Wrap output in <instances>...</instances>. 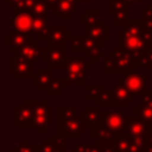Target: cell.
<instances>
[{
	"label": "cell",
	"instance_id": "3",
	"mask_svg": "<svg viewBox=\"0 0 152 152\" xmlns=\"http://www.w3.org/2000/svg\"><path fill=\"white\" fill-rule=\"evenodd\" d=\"M90 65L86 58H65V83H84L87 80V68H90Z\"/></svg>",
	"mask_w": 152,
	"mask_h": 152
},
{
	"label": "cell",
	"instance_id": "14",
	"mask_svg": "<svg viewBox=\"0 0 152 152\" xmlns=\"http://www.w3.org/2000/svg\"><path fill=\"white\" fill-rule=\"evenodd\" d=\"M135 116L152 124V93L146 90L141 94V104L134 108Z\"/></svg>",
	"mask_w": 152,
	"mask_h": 152
},
{
	"label": "cell",
	"instance_id": "27",
	"mask_svg": "<svg viewBox=\"0 0 152 152\" xmlns=\"http://www.w3.org/2000/svg\"><path fill=\"white\" fill-rule=\"evenodd\" d=\"M137 66H146V68H152V48L139 59L135 61Z\"/></svg>",
	"mask_w": 152,
	"mask_h": 152
},
{
	"label": "cell",
	"instance_id": "22",
	"mask_svg": "<svg viewBox=\"0 0 152 152\" xmlns=\"http://www.w3.org/2000/svg\"><path fill=\"white\" fill-rule=\"evenodd\" d=\"M39 152H64L63 150V142L62 140L57 141V138L55 135V139H45L44 144L38 146Z\"/></svg>",
	"mask_w": 152,
	"mask_h": 152
},
{
	"label": "cell",
	"instance_id": "20",
	"mask_svg": "<svg viewBox=\"0 0 152 152\" xmlns=\"http://www.w3.org/2000/svg\"><path fill=\"white\" fill-rule=\"evenodd\" d=\"M78 0H58L55 6V13L59 19H69L76 8Z\"/></svg>",
	"mask_w": 152,
	"mask_h": 152
},
{
	"label": "cell",
	"instance_id": "21",
	"mask_svg": "<svg viewBox=\"0 0 152 152\" xmlns=\"http://www.w3.org/2000/svg\"><path fill=\"white\" fill-rule=\"evenodd\" d=\"M88 37L97 40V42H107L108 40V27L107 25L102 24L101 20H97L94 25L87 27Z\"/></svg>",
	"mask_w": 152,
	"mask_h": 152
},
{
	"label": "cell",
	"instance_id": "7",
	"mask_svg": "<svg viewBox=\"0 0 152 152\" xmlns=\"http://www.w3.org/2000/svg\"><path fill=\"white\" fill-rule=\"evenodd\" d=\"M115 66H116V74H129L137 68L135 65V58L125 49L121 46L115 48L113 51Z\"/></svg>",
	"mask_w": 152,
	"mask_h": 152
},
{
	"label": "cell",
	"instance_id": "32",
	"mask_svg": "<svg viewBox=\"0 0 152 152\" xmlns=\"http://www.w3.org/2000/svg\"><path fill=\"white\" fill-rule=\"evenodd\" d=\"M91 0H78V2H87V4H89Z\"/></svg>",
	"mask_w": 152,
	"mask_h": 152
},
{
	"label": "cell",
	"instance_id": "1",
	"mask_svg": "<svg viewBox=\"0 0 152 152\" xmlns=\"http://www.w3.org/2000/svg\"><path fill=\"white\" fill-rule=\"evenodd\" d=\"M152 32L148 31L141 20H128L120 31V46L127 50L135 61L141 58L151 48Z\"/></svg>",
	"mask_w": 152,
	"mask_h": 152
},
{
	"label": "cell",
	"instance_id": "29",
	"mask_svg": "<svg viewBox=\"0 0 152 152\" xmlns=\"http://www.w3.org/2000/svg\"><path fill=\"white\" fill-rule=\"evenodd\" d=\"M101 84H97V86H88L87 87V90H88V96H87V100L88 101H93V100H97V96H99V93H100V89H101Z\"/></svg>",
	"mask_w": 152,
	"mask_h": 152
},
{
	"label": "cell",
	"instance_id": "24",
	"mask_svg": "<svg viewBox=\"0 0 152 152\" xmlns=\"http://www.w3.org/2000/svg\"><path fill=\"white\" fill-rule=\"evenodd\" d=\"M96 101H97L99 106H112V104H113L112 90H103V89L101 88Z\"/></svg>",
	"mask_w": 152,
	"mask_h": 152
},
{
	"label": "cell",
	"instance_id": "5",
	"mask_svg": "<svg viewBox=\"0 0 152 152\" xmlns=\"http://www.w3.org/2000/svg\"><path fill=\"white\" fill-rule=\"evenodd\" d=\"M34 113L33 126L37 128L39 133H48L49 132V122L53 121V107L49 106L48 101L44 102H34L31 101Z\"/></svg>",
	"mask_w": 152,
	"mask_h": 152
},
{
	"label": "cell",
	"instance_id": "9",
	"mask_svg": "<svg viewBox=\"0 0 152 152\" xmlns=\"http://www.w3.org/2000/svg\"><path fill=\"white\" fill-rule=\"evenodd\" d=\"M108 13L113 14L114 25H126L129 17V6L124 0H108Z\"/></svg>",
	"mask_w": 152,
	"mask_h": 152
},
{
	"label": "cell",
	"instance_id": "28",
	"mask_svg": "<svg viewBox=\"0 0 152 152\" xmlns=\"http://www.w3.org/2000/svg\"><path fill=\"white\" fill-rule=\"evenodd\" d=\"M64 86H65V81H63V80H53L48 90H49L50 95H58L59 91L64 89Z\"/></svg>",
	"mask_w": 152,
	"mask_h": 152
},
{
	"label": "cell",
	"instance_id": "15",
	"mask_svg": "<svg viewBox=\"0 0 152 152\" xmlns=\"http://www.w3.org/2000/svg\"><path fill=\"white\" fill-rule=\"evenodd\" d=\"M11 72L14 74L15 77L19 80H26L33 77L31 63L19 57H13L11 59Z\"/></svg>",
	"mask_w": 152,
	"mask_h": 152
},
{
	"label": "cell",
	"instance_id": "16",
	"mask_svg": "<svg viewBox=\"0 0 152 152\" xmlns=\"http://www.w3.org/2000/svg\"><path fill=\"white\" fill-rule=\"evenodd\" d=\"M32 83L37 86L38 89H49L52 81H53V68H39L36 74H33V77L31 78Z\"/></svg>",
	"mask_w": 152,
	"mask_h": 152
},
{
	"label": "cell",
	"instance_id": "6",
	"mask_svg": "<svg viewBox=\"0 0 152 152\" xmlns=\"http://www.w3.org/2000/svg\"><path fill=\"white\" fill-rule=\"evenodd\" d=\"M150 124L139 118L126 116V135L134 141H145L150 135Z\"/></svg>",
	"mask_w": 152,
	"mask_h": 152
},
{
	"label": "cell",
	"instance_id": "13",
	"mask_svg": "<svg viewBox=\"0 0 152 152\" xmlns=\"http://www.w3.org/2000/svg\"><path fill=\"white\" fill-rule=\"evenodd\" d=\"M14 52H17V57L27 61L28 63H36L42 55H44V48L38 46L37 43L31 42L19 49H17Z\"/></svg>",
	"mask_w": 152,
	"mask_h": 152
},
{
	"label": "cell",
	"instance_id": "18",
	"mask_svg": "<svg viewBox=\"0 0 152 152\" xmlns=\"http://www.w3.org/2000/svg\"><path fill=\"white\" fill-rule=\"evenodd\" d=\"M69 33L63 25L49 26V45H64L66 39H69Z\"/></svg>",
	"mask_w": 152,
	"mask_h": 152
},
{
	"label": "cell",
	"instance_id": "19",
	"mask_svg": "<svg viewBox=\"0 0 152 152\" xmlns=\"http://www.w3.org/2000/svg\"><path fill=\"white\" fill-rule=\"evenodd\" d=\"M31 42H33L32 34H26V33H20V32H11V34L6 37V44L11 46L12 51H15L17 49Z\"/></svg>",
	"mask_w": 152,
	"mask_h": 152
},
{
	"label": "cell",
	"instance_id": "8",
	"mask_svg": "<svg viewBox=\"0 0 152 152\" xmlns=\"http://www.w3.org/2000/svg\"><path fill=\"white\" fill-rule=\"evenodd\" d=\"M34 25V15L27 11H19L12 17L11 21V32L20 33H32Z\"/></svg>",
	"mask_w": 152,
	"mask_h": 152
},
{
	"label": "cell",
	"instance_id": "12",
	"mask_svg": "<svg viewBox=\"0 0 152 152\" xmlns=\"http://www.w3.org/2000/svg\"><path fill=\"white\" fill-rule=\"evenodd\" d=\"M33 107L31 101H23L17 107V127H32L33 126Z\"/></svg>",
	"mask_w": 152,
	"mask_h": 152
},
{
	"label": "cell",
	"instance_id": "2",
	"mask_svg": "<svg viewBox=\"0 0 152 152\" xmlns=\"http://www.w3.org/2000/svg\"><path fill=\"white\" fill-rule=\"evenodd\" d=\"M86 124L75 116L74 107H59V133L65 138H81Z\"/></svg>",
	"mask_w": 152,
	"mask_h": 152
},
{
	"label": "cell",
	"instance_id": "4",
	"mask_svg": "<svg viewBox=\"0 0 152 152\" xmlns=\"http://www.w3.org/2000/svg\"><path fill=\"white\" fill-rule=\"evenodd\" d=\"M124 114L121 112H100V122L97 126L107 131L116 140L126 128V116Z\"/></svg>",
	"mask_w": 152,
	"mask_h": 152
},
{
	"label": "cell",
	"instance_id": "30",
	"mask_svg": "<svg viewBox=\"0 0 152 152\" xmlns=\"http://www.w3.org/2000/svg\"><path fill=\"white\" fill-rule=\"evenodd\" d=\"M42 1H44L49 7H55L56 4L58 2V0H42Z\"/></svg>",
	"mask_w": 152,
	"mask_h": 152
},
{
	"label": "cell",
	"instance_id": "31",
	"mask_svg": "<svg viewBox=\"0 0 152 152\" xmlns=\"http://www.w3.org/2000/svg\"><path fill=\"white\" fill-rule=\"evenodd\" d=\"M124 1H126L127 4H128V2H134V4H138L140 0H124Z\"/></svg>",
	"mask_w": 152,
	"mask_h": 152
},
{
	"label": "cell",
	"instance_id": "23",
	"mask_svg": "<svg viewBox=\"0 0 152 152\" xmlns=\"http://www.w3.org/2000/svg\"><path fill=\"white\" fill-rule=\"evenodd\" d=\"M84 114L86 115L83 116L84 118L83 121H84L86 126H93V127H95V126L99 125V122H100V113L97 112L96 107L89 106L87 108V112Z\"/></svg>",
	"mask_w": 152,
	"mask_h": 152
},
{
	"label": "cell",
	"instance_id": "25",
	"mask_svg": "<svg viewBox=\"0 0 152 152\" xmlns=\"http://www.w3.org/2000/svg\"><path fill=\"white\" fill-rule=\"evenodd\" d=\"M96 17H97V10L96 8H88L86 11V13L82 15V24L86 25L87 27L91 26L97 21Z\"/></svg>",
	"mask_w": 152,
	"mask_h": 152
},
{
	"label": "cell",
	"instance_id": "10",
	"mask_svg": "<svg viewBox=\"0 0 152 152\" xmlns=\"http://www.w3.org/2000/svg\"><path fill=\"white\" fill-rule=\"evenodd\" d=\"M64 52V45H49L44 48V63L51 68H63L65 62Z\"/></svg>",
	"mask_w": 152,
	"mask_h": 152
},
{
	"label": "cell",
	"instance_id": "11",
	"mask_svg": "<svg viewBox=\"0 0 152 152\" xmlns=\"http://www.w3.org/2000/svg\"><path fill=\"white\" fill-rule=\"evenodd\" d=\"M120 83L125 86L133 95H141L144 91H146V81L144 75H138L134 72L126 74L121 80Z\"/></svg>",
	"mask_w": 152,
	"mask_h": 152
},
{
	"label": "cell",
	"instance_id": "26",
	"mask_svg": "<svg viewBox=\"0 0 152 152\" xmlns=\"http://www.w3.org/2000/svg\"><path fill=\"white\" fill-rule=\"evenodd\" d=\"M103 72L106 74H113L116 72V66H115V61L113 52H108L107 57L103 58Z\"/></svg>",
	"mask_w": 152,
	"mask_h": 152
},
{
	"label": "cell",
	"instance_id": "17",
	"mask_svg": "<svg viewBox=\"0 0 152 152\" xmlns=\"http://www.w3.org/2000/svg\"><path fill=\"white\" fill-rule=\"evenodd\" d=\"M112 95L114 106H129L131 102L134 101V95L121 83L116 84L112 89Z\"/></svg>",
	"mask_w": 152,
	"mask_h": 152
}]
</instances>
